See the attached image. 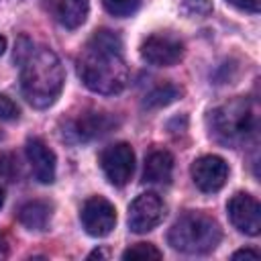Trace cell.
I'll use <instances>...</instances> for the list:
<instances>
[{
    "label": "cell",
    "instance_id": "obj_1",
    "mask_svg": "<svg viewBox=\"0 0 261 261\" xmlns=\"http://www.w3.org/2000/svg\"><path fill=\"white\" fill-rule=\"evenodd\" d=\"M77 73L88 90L104 96L126 88L128 67L122 57V41L112 31H96L77 57Z\"/></svg>",
    "mask_w": 261,
    "mask_h": 261
},
{
    "label": "cell",
    "instance_id": "obj_2",
    "mask_svg": "<svg viewBox=\"0 0 261 261\" xmlns=\"http://www.w3.org/2000/svg\"><path fill=\"white\" fill-rule=\"evenodd\" d=\"M20 65V88L29 104L35 108L51 106L63 90V67L59 57L47 47H35L27 53Z\"/></svg>",
    "mask_w": 261,
    "mask_h": 261
},
{
    "label": "cell",
    "instance_id": "obj_3",
    "mask_svg": "<svg viewBox=\"0 0 261 261\" xmlns=\"http://www.w3.org/2000/svg\"><path fill=\"white\" fill-rule=\"evenodd\" d=\"M220 239H222V232L216 220L202 212H188L179 216L167 234L169 245L175 251L188 253V255L210 253L212 249H216Z\"/></svg>",
    "mask_w": 261,
    "mask_h": 261
},
{
    "label": "cell",
    "instance_id": "obj_4",
    "mask_svg": "<svg viewBox=\"0 0 261 261\" xmlns=\"http://www.w3.org/2000/svg\"><path fill=\"white\" fill-rule=\"evenodd\" d=\"M255 110L245 100H230L210 112V133L224 145L241 147L255 135Z\"/></svg>",
    "mask_w": 261,
    "mask_h": 261
},
{
    "label": "cell",
    "instance_id": "obj_5",
    "mask_svg": "<svg viewBox=\"0 0 261 261\" xmlns=\"http://www.w3.org/2000/svg\"><path fill=\"white\" fill-rule=\"evenodd\" d=\"M100 165L112 186H124L130 181L135 171V153L126 143L110 145L100 153Z\"/></svg>",
    "mask_w": 261,
    "mask_h": 261
},
{
    "label": "cell",
    "instance_id": "obj_6",
    "mask_svg": "<svg viewBox=\"0 0 261 261\" xmlns=\"http://www.w3.org/2000/svg\"><path fill=\"white\" fill-rule=\"evenodd\" d=\"M165 216V204L157 194H141L133 200L128 208V226L133 232H149L153 230Z\"/></svg>",
    "mask_w": 261,
    "mask_h": 261
},
{
    "label": "cell",
    "instance_id": "obj_7",
    "mask_svg": "<svg viewBox=\"0 0 261 261\" xmlns=\"http://www.w3.org/2000/svg\"><path fill=\"white\" fill-rule=\"evenodd\" d=\"M80 218H82V224H84L88 234L106 237L116 224V210L106 198L92 196V198H88L84 202Z\"/></svg>",
    "mask_w": 261,
    "mask_h": 261
},
{
    "label": "cell",
    "instance_id": "obj_8",
    "mask_svg": "<svg viewBox=\"0 0 261 261\" xmlns=\"http://www.w3.org/2000/svg\"><path fill=\"white\" fill-rule=\"evenodd\" d=\"M141 55H143L145 61H149L153 65L167 67V65H173L181 59L184 45L171 33H155V35H151L143 41Z\"/></svg>",
    "mask_w": 261,
    "mask_h": 261
},
{
    "label": "cell",
    "instance_id": "obj_9",
    "mask_svg": "<svg viewBox=\"0 0 261 261\" xmlns=\"http://www.w3.org/2000/svg\"><path fill=\"white\" fill-rule=\"evenodd\" d=\"M228 218L234 228H239L245 234L257 237L261 232V206L259 202L249 194H234L228 200Z\"/></svg>",
    "mask_w": 261,
    "mask_h": 261
},
{
    "label": "cell",
    "instance_id": "obj_10",
    "mask_svg": "<svg viewBox=\"0 0 261 261\" xmlns=\"http://www.w3.org/2000/svg\"><path fill=\"white\" fill-rule=\"evenodd\" d=\"M192 179L206 194L218 192L228 179V165L218 155H204L192 163Z\"/></svg>",
    "mask_w": 261,
    "mask_h": 261
},
{
    "label": "cell",
    "instance_id": "obj_11",
    "mask_svg": "<svg viewBox=\"0 0 261 261\" xmlns=\"http://www.w3.org/2000/svg\"><path fill=\"white\" fill-rule=\"evenodd\" d=\"M47 14L65 29H77L88 16V0H41Z\"/></svg>",
    "mask_w": 261,
    "mask_h": 261
},
{
    "label": "cell",
    "instance_id": "obj_12",
    "mask_svg": "<svg viewBox=\"0 0 261 261\" xmlns=\"http://www.w3.org/2000/svg\"><path fill=\"white\" fill-rule=\"evenodd\" d=\"M116 124H118V120L112 114H106V112H86V114L77 116L71 122L69 133H73L77 141H92V139H98V137L110 133Z\"/></svg>",
    "mask_w": 261,
    "mask_h": 261
},
{
    "label": "cell",
    "instance_id": "obj_13",
    "mask_svg": "<svg viewBox=\"0 0 261 261\" xmlns=\"http://www.w3.org/2000/svg\"><path fill=\"white\" fill-rule=\"evenodd\" d=\"M27 157L37 181L51 184L55 179V153L41 139L27 141Z\"/></svg>",
    "mask_w": 261,
    "mask_h": 261
},
{
    "label": "cell",
    "instance_id": "obj_14",
    "mask_svg": "<svg viewBox=\"0 0 261 261\" xmlns=\"http://www.w3.org/2000/svg\"><path fill=\"white\" fill-rule=\"evenodd\" d=\"M173 173V157L169 151H153L145 161V181L149 184H167Z\"/></svg>",
    "mask_w": 261,
    "mask_h": 261
},
{
    "label": "cell",
    "instance_id": "obj_15",
    "mask_svg": "<svg viewBox=\"0 0 261 261\" xmlns=\"http://www.w3.org/2000/svg\"><path fill=\"white\" fill-rule=\"evenodd\" d=\"M18 220L29 230H45L51 220V204L45 200H33L20 206Z\"/></svg>",
    "mask_w": 261,
    "mask_h": 261
},
{
    "label": "cell",
    "instance_id": "obj_16",
    "mask_svg": "<svg viewBox=\"0 0 261 261\" xmlns=\"http://www.w3.org/2000/svg\"><path fill=\"white\" fill-rule=\"evenodd\" d=\"M179 94H181V90H179L177 86H173V84H163V86L153 88V90L145 96L143 106H145V108H163V106L175 102V100L179 98Z\"/></svg>",
    "mask_w": 261,
    "mask_h": 261
},
{
    "label": "cell",
    "instance_id": "obj_17",
    "mask_svg": "<svg viewBox=\"0 0 261 261\" xmlns=\"http://www.w3.org/2000/svg\"><path fill=\"white\" fill-rule=\"evenodd\" d=\"M163 253L151 243H139L122 253V259H161Z\"/></svg>",
    "mask_w": 261,
    "mask_h": 261
},
{
    "label": "cell",
    "instance_id": "obj_18",
    "mask_svg": "<svg viewBox=\"0 0 261 261\" xmlns=\"http://www.w3.org/2000/svg\"><path fill=\"white\" fill-rule=\"evenodd\" d=\"M181 12L190 18H204L212 12V2L210 0H184Z\"/></svg>",
    "mask_w": 261,
    "mask_h": 261
},
{
    "label": "cell",
    "instance_id": "obj_19",
    "mask_svg": "<svg viewBox=\"0 0 261 261\" xmlns=\"http://www.w3.org/2000/svg\"><path fill=\"white\" fill-rule=\"evenodd\" d=\"M102 2H104V8L114 16H128L141 4V0H102Z\"/></svg>",
    "mask_w": 261,
    "mask_h": 261
},
{
    "label": "cell",
    "instance_id": "obj_20",
    "mask_svg": "<svg viewBox=\"0 0 261 261\" xmlns=\"http://www.w3.org/2000/svg\"><path fill=\"white\" fill-rule=\"evenodd\" d=\"M0 177L14 181L18 177V159L14 157V153H0Z\"/></svg>",
    "mask_w": 261,
    "mask_h": 261
},
{
    "label": "cell",
    "instance_id": "obj_21",
    "mask_svg": "<svg viewBox=\"0 0 261 261\" xmlns=\"http://www.w3.org/2000/svg\"><path fill=\"white\" fill-rule=\"evenodd\" d=\"M18 116V106L4 94H0V120H14Z\"/></svg>",
    "mask_w": 261,
    "mask_h": 261
},
{
    "label": "cell",
    "instance_id": "obj_22",
    "mask_svg": "<svg viewBox=\"0 0 261 261\" xmlns=\"http://www.w3.org/2000/svg\"><path fill=\"white\" fill-rule=\"evenodd\" d=\"M226 2L247 12H259V6H261V0H226Z\"/></svg>",
    "mask_w": 261,
    "mask_h": 261
},
{
    "label": "cell",
    "instance_id": "obj_23",
    "mask_svg": "<svg viewBox=\"0 0 261 261\" xmlns=\"http://www.w3.org/2000/svg\"><path fill=\"white\" fill-rule=\"evenodd\" d=\"M232 259H259V251L255 249H241L232 253Z\"/></svg>",
    "mask_w": 261,
    "mask_h": 261
},
{
    "label": "cell",
    "instance_id": "obj_24",
    "mask_svg": "<svg viewBox=\"0 0 261 261\" xmlns=\"http://www.w3.org/2000/svg\"><path fill=\"white\" fill-rule=\"evenodd\" d=\"M8 257V241L4 234H0V259H6Z\"/></svg>",
    "mask_w": 261,
    "mask_h": 261
},
{
    "label": "cell",
    "instance_id": "obj_25",
    "mask_svg": "<svg viewBox=\"0 0 261 261\" xmlns=\"http://www.w3.org/2000/svg\"><path fill=\"white\" fill-rule=\"evenodd\" d=\"M96 257H98V259H100V257H108V253L102 251V249H96V251H92V253L88 255V259H96Z\"/></svg>",
    "mask_w": 261,
    "mask_h": 261
},
{
    "label": "cell",
    "instance_id": "obj_26",
    "mask_svg": "<svg viewBox=\"0 0 261 261\" xmlns=\"http://www.w3.org/2000/svg\"><path fill=\"white\" fill-rule=\"evenodd\" d=\"M4 49H6V39H4V37H0V55L4 53Z\"/></svg>",
    "mask_w": 261,
    "mask_h": 261
},
{
    "label": "cell",
    "instance_id": "obj_27",
    "mask_svg": "<svg viewBox=\"0 0 261 261\" xmlns=\"http://www.w3.org/2000/svg\"><path fill=\"white\" fill-rule=\"evenodd\" d=\"M2 204H4V190L0 188V208H2Z\"/></svg>",
    "mask_w": 261,
    "mask_h": 261
},
{
    "label": "cell",
    "instance_id": "obj_28",
    "mask_svg": "<svg viewBox=\"0 0 261 261\" xmlns=\"http://www.w3.org/2000/svg\"><path fill=\"white\" fill-rule=\"evenodd\" d=\"M0 139H2V133H0Z\"/></svg>",
    "mask_w": 261,
    "mask_h": 261
}]
</instances>
